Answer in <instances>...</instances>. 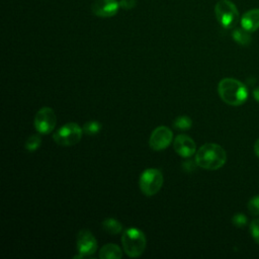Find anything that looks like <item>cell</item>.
Wrapping results in <instances>:
<instances>
[{"label":"cell","instance_id":"cell-18","mask_svg":"<svg viewBox=\"0 0 259 259\" xmlns=\"http://www.w3.org/2000/svg\"><path fill=\"white\" fill-rule=\"evenodd\" d=\"M41 144V139L39 138V136L37 135H32V136H29L25 143H24V148L27 150V151H35Z\"/></svg>","mask_w":259,"mask_h":259},{"label":"cell","instance_id":"cell-12","mask_svg":"<svg viewBox=\"0 0 259 259\" xmlns=\"http://www.w3.org/2000/svg\"><path fill=\"white\" fill-rule=\"evenodd\" d=\"M241 26L246 30L253 32L259 28V9H251L241 17Z\"/></svg>","mask_w":259,"mask_h":259},{"label":"cell","instance_id":"cell-9","mask_svg":"<svg viewBox=\"0 0 259 259\" xmlns=\"http://www.w3.org/2000/svg\"><path fill=\"white\" fill-rule=\"evenodd\" d=\"M77 249L79 254L84 258L95 253L97 241L93 234L88 230H81L77 235Z\"/></svg>","mask_w":259,"mask_h":259},{"label":"cell","instance_id":"cell-1","mask_svg":"<svg viewBox=\"0 0 259 259\" xmlns=\"http://www.w3.org/2000/svg\"><path fill=\"white\" fill-rule=\"evenodd\" d=\"M227 153L224 148L214 143L202 145L195 153L197 166L206 170H217L225 165Z\"/></svg>","mask_w":259,"mask_h":259},{"label":"cell","instance_id":"cell-2","mask_svg":"<svg viewBox=\"0 0 259 259\" xmlns=\"http://www.w3.org/2000/svg\"><path fill=\"white\" fill-rule=\"evenodd\" d=\"M218 92L222 100L232 106L242 105L248 99L247 87L234 78H224L218 85Z\"/></svg>","mask_w":259,"mask_h":259},{"label":"cell","instance_id":"cell-8","mask_svg":"<svg viewBox=\"0 0 259 259\" xmlns=\"http://www.w3.org/2000/svg\"><path fill=\"white\" fill-rule=\"evenodd\" d=\"M172 138H173L172 131L165 125H160L152 132L150 136L149 144L153 150L161 151L166 149L170 145V143L172 142Z\"/></svg>","mask_w":259,"mask_h":259},{"label":"cell","instance_id":"cell-16","mask_svg":"<svg viewBox=\"0 0 259 259\" xmlns=\"http://www.w3.org/2000/svg\"><path fill=\"white\" fill-rule=\"evenodd\" d=\"M173 125L177 130L187 131L191 127L192 120L190 117H188L186 115H181V116H178L175 118V120L173 121Z\"/></svg>","mask_w":259,"mask_h":259},{"label":"cell","instance_id":"cell-7","mask_svg":"<svg viewBox=\"0 0 259 259\" xmlns=\"http://www.w3.org/2000/svg\"><path fill=\"white\" fill-rule=\"evenodd\" d=\"M34 127L35 130L42 135L51 133L57 124V116L55 111L51 107L40 108L34 116Z\"/></svg>","mask_w":259,"mask_h":259},{"label":"cell","instance_id":"cell-15","mask_svg":"<svg viewBox=\"0 0 259 259\" xmlns=\"http://www.w3.org/2000/svg\"><path fill=\"white\" fill-rule=\"evenodd\" d=\"M102 228L110 235H117L122 230V225L115 219L108 218L102 222Z\"/></svg>","mask_w":259,"mask_h":259},{"label":"cell","instance_id":"cell-13","mask_svg":"<svg viewBox=\"0 0 259 259\" xmlns=\"http://www.w3.org/2000/svg\"><path fill=\"white\" fill-rule=\"evenodd\" d=\"M99 257L102 259H119L122 257V253L117 245L109 243L100 249Z\"/></svg>","mask_w":259,"mask_h":259},{"label":"cell","instance_id":"cell-3","mask_svg":"<svg viewBox=\"0 0 259 259\" xmlns=\"http://www.w3.org/2000/svg\"><path fill=\"white\" fill-rule=\"evenodd\" d=\"M121 244L125 254L132 258L140 257L147 245V240L142 231L136 228L126 229L121 236Z\"/></svg>","mask_w":259,"mask_h":259},{"label":"cell","instance_id":"cell-20","mask_svg":"<svg viewBox=\"0 0 259 259\" xmlns=\"http://www.w3.org/2000/svg\"><path fill=\"white\" fill-rule=\"evenodd\" d=\"M250 234L253 238V240L259 244V218L254 219L250 224Z\"/></svg>","mask_w":259,"mask_h":259},{"label":"cell","instance_id":"cell-17","mask_svg":"<svg viewBox=\"0 0 259 259\" xmlns=\"http://www.w3.org/2000/svg\"><path fill=\"white\" fill-rule=\"evenodd\" d=\"M82 130H83V133H85L86 135L94 136L100 132L101 124L97 120H90V121H87L84 123Z\"/></svg>","mask_w":259,"mask_h":259},{"label":"cell","instance_id":"cell-5","mask_svg":"<svg viewBox=\"0 0 259 259\" xmlns=\"http://www.w3.org/2000/svg\"><path fill=\"white\" fill-rule=\"evenodd\" d=\"M215 17L224 28H233L239 20V11L229 0H221L214 7Z\"/></svg>","mask_w":259,"mask_h":259},{"label":"cell","instance_id":"cell-4","mask_svg":"<svg viewBox=\"0 0 259 259\" xmlns=\"http://www.w3.org/2000/svg\"><path fill=\"white\" fill-rule=\"evenodd\" d=\"M139 185L141 191L147 195H155L163 185V174L155 168L146 169L140 176Z\"/></svg>","mask_w":259,"mask_h":259},{"label":"cell","instance_id":"cell-14","mask_svg":"<svg viewBox=\"0 0 259 259\" xmlns=\"http://www.w3.org/2000/svg\"><path fill=\"white\" fill-rule=\"evenodd\" d=\"M232 36L237 44L242 45V46H247L251 42V32L246 30L242 26L235 28L233 30Z\"/></svg>","mask_w":259,"mask_h":259},{"label":"cell","instance_id":"cell-10","mask_svg":"<svg viewBox=\"0 0 259 259\" xmlns=\"http://www.w3.org/2000/svg\"><path fill=\"white\" fill-rule=\"evenodd\" d=\"M174 150L181 157L187 158L195 154L196 145L194 141L186 135H178L174 140Z\"/></svg>","mask_w":259,"mask_h":259},{"label":"cell","instance_id":"cell-23","mask_svg":"<svg viewBox=\"0 0 259 259\" xmlns=\"http://www.w3.org/2000/svg\"><path fill=\"white\" fill-rule=\"evenodd\" d=\"M254 152H255L256 156L259 158V139L254 144Z\"/></svg>","mask_w":259,"mask_h":259},{"label":"cell","instance_id":"cell-24","mask_svg":"<svg viewBox=\"0 0 259 259\" xmlns=\"http://www.w3.org/2000/svg\"><path fill=\"white\" fill-rule=\"evenodd\" d=\"M253 96H254V99L259 102V87H257V88L254 89V91H253Z\"/></svg>","mask_w":259,"mask_h":259},{"label":"cell","instance_id":"cell-19","mask_svg":"<svg viewBox=\"0 0 259 259\" xmlns=\"http://www.w3.org/2000/svg\"><path fill=\"white\" fill-rule=\"evenodd\" d=\"M247 207L252 215H259V194L253 196L249 200Z\"/></svg>","mask_w":259,"mask_h":259},{"label":"cell","instance_id":"cell-6","mask_svg":"<svg viewBox=\"0 0 259 259\" xmlns=\"http://www.w3.org/2000/svg\"><path fill=\"white\" fill-rule=\"evenodd\" d=\"M83 130L75 122H68L55 132L54 141L63 147L74 146L80 142Z\"/></svg>","mask_w":259,"mask_h":259},{"label":"cell","instance_id":"cell-22","mask_svg":"<svg viewBox=\"0 0 259 259\" xmlns=\"http://www.w3.org/2000/svg\"><path fill=\"white\" fill-rule=\"evenodd\" d=\"M136 5V0H120L119 6L124 9H131Z\"/></svg>","mask_w":259,"mask_h":259},{"label":"cell","instance_id":"cell-21","mask_svg":"<svg viewBox=\"0 0 259 259\" xmlns=\"http://www.w3.org/2000/svg\"><path fill=\"white\" fill-rule=\"evenodd\" d=\"M232 222L237 228H243L247 225V218L243 213H237L233 217Z\"/></svg>","mask_w":259,"mask_h":259},{"label":"cell","instance_id":"cell-11","mask_svg":"<svg viewBox=\"0 0 259 259\" xmlns=\"http://www.w3.org/2000/svg\"><path fill=\"white\" fill-rule=\"evenodd\" d=\"M118 8L116 0H97L91 7L92 12L99 17H111L117 13Z\"/></svg>","mask_w":259,"mask_h":259}]
</instances>
